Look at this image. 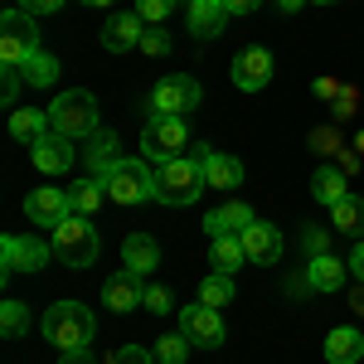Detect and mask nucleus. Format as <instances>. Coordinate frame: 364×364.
<instances>
[{
    "mask_svg": "<svg viewBox=\"0 0 364 364\" xmlns=\"http://www.w3.org/2000/svg\"><path fill=\"white\" fill-rule=\"evenodd\" d=\"M204 190H209V180H204V161H199L195 151H190V156H180V161L156 166V199H161V204H170V209L195 204Z\"/></svg>",
    "mask_w": 364,
    "mask_h": 364,
    "instance_id": "obj_1",
    "label": "nucleus"
},
{
    "mask_svg": "<svg viewBox=\"0 0 364 364\" xmlns=\"http://www.w3.org/2000/svg\"><path fill=\"white\" fill-rule=\"evenodd\" d=\"M92 336H97V321H92V311L83 301H54V306L44 311V340H54L63 355L87 350Z\"/></svg>",
    "mask_w": 364,
    "mask_h": 364,
    "instance_id": "obj_2",
    "label": "nucleus"
},
{
    "mask_svg": "<svg viewBox=\"0 0 364 364\" xmlns=\"http://www.w3.org/2000/svg\"><path fill=\"white\" fill-rule=\"evenodd\" d=\"M180 156H190L185 117H146V127H141V161L166 166V161H180Z\"/></svg>",
    "mask_w": 364,
    "mask_h": 364,
    "instance_id": "obj_3",
    "label": "nucleus"
},
{
    "mask_svg": "<svg viewBox=\"0 0 364 364\" xmlns=\"http://www.w3.org/2000/svg\"><path fill=\"white\" fill-rule=\"evenodd\" d=\"M44 112H49V132H58V136H68V141L97 132V102H92V92H83V87L58 92Z\"/></svg>",
    "mask_w": 364,
    "mask_h": 364,
    "instance_id": "obj_4",
    "label": "nucleus"
},
{
    "mask_svg": "<svg viewBox=\"0 0 364 364\" xmlns=\"http://www.w3.org/2000/svg\"><path fill=\"white\" fill-rule=\"evenodd\" d=\"M49 233H54L49 248H54L58 262H68V267H92L97 262V228L87 224V214H68Z\"/></svg>",
    "mask_w": 364,
    "mask_h": 364,
    "instance_id": "obj_5",
    "label": "nucleus"
},
{
    "mask_svg": "<svg viewBox=\"0 0 364 364\" xmlns=\"http://www.w3.org/2000/svg\"><path fill=\"white\" fill-rule=\"evenodd\" d=\"M102 185H107V199L112 204H146V199H156V166L151 161H117L107 175H102Z\"/></svg>",
    "mask_w": 364,
    "mask_h": 364,
    "instance_id": "obj_6",
    "label": "nucleus"
},
{
    "mask_svg": "<svg viewBox=\"0 0 364 364\" xmlns=\"http://www.w3.org/2000/svg\"><path fill=\"white\" fill-rule=\"evenodd\" d=\"M34 54H39L34 15H25V10H5V15H0V63H5V68H25Z\"/></svg>",
    "mask_w": 364,
    "mask_h": 364,
    "instance_id": "obj_7",
    "label": "nucleus"
},
{
    "mask_svg": "<svg viewBox=\"0 0 364 364\" xmlns=\"http://www.w3.org/2000/svg\"><path fill=\"white\" fill-rule=\"evenodd\" d=\"M199 83L190 78V73H166L161 83L151 87V97H146V107H151V117H190L199 107Z\"/></svg>",
    "mask_w": 364,
    "mask_h": 364,
    "instance_id": "obj_8",
    "label": "nucleus"
},
{
    "mask_svg": "<svg viewBox=\"0 0 364 364\" xmlns=\"http://www.w3.org/2000/svg\"><path fill=\"white\" fill-rule=\"evenodd\" d=\"M180 331L195 340L199 350H219V345L228 340L224 336V316H219L214 306H204V301H195V306L180 311Z\"/></svg>",
    "mask_w": 364,
    "mask_h": 364,
    "instance_id": "obj_9",
    "label": "nucleus"
},
{
    "mask_svg": "<svg viewBox=\"0 0 364 364\" xmlns=\"http://www.w3.org/2000/svg\"><path fill=\"white\" fill-rule=\"evenodd\" d=\"M25 214L29 224H63L68 214H73V199H68V190H58V185H39L34 195L25 199Z\"/></svg>",
    "mask_w": 364,
    "mask_h": 364,
    "instance_id": "obj_10",
    "label": "nucleus"
},
{
    "mask_svg": "<svg viewBox=\"0 0 364 364\" xmlns=\"http://www.w3.org/2000/svg\"><path fill=\"white\" fill-rule=\"evenodd\" d=\"M0 257H5V272H39L54 248H44L39 238H20V233H10L5 243H0Z\"/></svg>",
    "mask_w": 364,
    "mask_h": 364,
    "instance_id": "obj_11",
    "label": "nucleus"
},
{
    "mask_svg": "<svg viewBox=\"0 0 364 364\" xmlns=\"http://www.w3.org/2000/svg\"><path fill=\"white\" fill-rule=\"evenodd\" d=\"M233 83L243 87V92H262V87L272 83V54L262 44L243 49V54L233 58Z\"/></svg>",
    "mask_w": 364,
    "mask_h": 364,
    "instance_id": "obj_12",
    "label": "nucleus"
},
{
    "mask_svg": "<svg viewBox=\"0 0 364 364\" xmlns=\"http://www.w3.org/2000/svg\"><path fill=\"white\" fill-rule=\"evenodd\" d=\"M199 161H204V180L209 190H238L243 185V161H233L224 151H209V146H190Z\"/></svg>",
    "mask_w": 364,
    "mask_h": 364,
    "instance_id": "obj_13",
    "label": "nucleus"
},
{
    "mask_svg": "<svg viewBox=\"0 0 364 364\" xmlns=\"http://www.w3.org/2000/svg\"><path fill=\"white\" fill-rule=\"evenodd\" d=\"M243 252H248V262H262V267H272L282 257V233H277V224H262V219H252L243 233Z\"/></svg>",
    "mask_w": 364,
    "mask_h": 364,
    "instance_id": "obj_14",
    "label": "nucleus"
},
{
    "mask_svg": "<svg viewBox=\"0 0 364 364\" xmlns=\"http://www.w3.org/2000/svg\"><path fill=\"white\" fill-rule=\"evenodd\" d=\"M29 161H34V170H44V175H63V170L73 166V141L49 132V136H39L29 146Z\"/></svg>",
    "mask_w": 364,
    "mask_h": 364,
    "instance_id": "obj_15",
    "label": "nucleus"
},
{
    "mask_svg": "<svg viewBox=\"0 0 364 364\" xmlns=\"http://www.w3.org/2000/svg\"><path fill=\"white\" fill-rule=\"evenodd\" d=\"M141 34H146V20L136 10L132 15H112L107 29H102V49L107 54H132V49H141Z\"/></svg>",
    "mask_w": 364,
    "mask_h": 364,
    "instance_id": "obj_16",
    "label": "nucleus"
},
{
    "mask_svg": "<svg viewBox=\"0 0 364 364\" xmlns=\"http://www.w3.org/2000/svg\"><path fill=\"white\" fill-rule=\"evenodd\" d=\"M252 219H257V214H252L243 199H228V204H219V209H214V214L204 219V233H209V238H224V233H243Z\"/></svg>",
    "mask_w": 364,
    "mask_h": 364,
    "instance_id": "obj_17",
    "label": "nucleus"
},
{
    "mask_svg": "<svg viewBox=\"0 0 364 364\" xmlns=\"http://www.w3.org/2000/svg\"><path fill=\"white\" fill-rule=\"evenodd\" d=\"M102 301H107V311H136L141 301H146V287H141L136 272H117V277H107V287H102Z\"/></svg>",
    "mask_w": 364,
    "mask_h": 364,
    "instance_id": "obj_18",
    "label": "nucleus"
},
{
    "mask_svg": "<svg viewBox=\"0 0 364 364\" xmlns=\"http://www.w3.org/2000/svg\"><path fill=\"white\" fill-rule=\"evenodd\" d=\"M345 272H350V262H340L336 252H321V257L306 262L311 291H340V287H345Z\"/></svg>",
    "mask_w": 364,
    "mask_h": 364,
    "instance_id": "obj_19",
    "label": "nucleus"
},
{
    "mask_svg": "<svg viewBox=\"0 0 364 364\" xmlns=\"http://www.w3.org/2000/svg\"><path fill=\"white\" fill-rule=\"evenodd\" d=\"M326 360L331 364H360L364 360V331H355V326H336V331L326 336Z\"/></svg>",
    "mask_w": 364,
    "mask_h": 364,
    "instance_id": "obj_20",
    "label": "nucleus"
},
{
    "mask_svg": "<svg viewBox=\"0 0 364 364\" xmlns=\"http://www.w3.org/2000/svg\"><path fill=\"white\" fill-rule=\"evenodd\" d=\"M122 262H127V272H136V277L156 272V267H161V248H156V238H146V233H132V238L122 243Z\"/></svg>",
    "mask_w": 364,
    "mask_h": 364,
    "instance_id": "obj_21",
    "label": "nucleus"
},
{
    "mask_svg": "<svg viewBox=\"0 0 364 364\" xmlns=\"http://www.w3.org/2000/svg\"><path fill=\"white\" fill-rule=\"evenodd\" d=\"M224 20H228L224 0H190V29H195V39H214L224 29Z\"/></svg>",
    "mask_w": 364,
    "mask_h": 364,
    "instance_id": "obj_22",
    "label": "nucleus"
},
{
    "mask_svg": "<svg viewBox=\"0 0 364 364\" xmlns=\"http://www.w3.org/2000/svg\"><path fill=\"white\" fill-rule=\"evenodd\" d=\"M10 136L34 146L39 136H49V112H39V107H15V112H10Z\"/></svg>",
    "mask_w": 364,
    "mask_h": 364,
    "instance_id": "obj_23",
    "label": "nucleus"
},
{
    "mask_svg": "<svg viewBox=\"0 0 364 364\" xmlns=\"http://www.w3.org/2000/svg\"><path fill=\"white\" fill-rule=\"evenodd\" d=\"M117 161H122V156H117V136L97 127V132L87 136V170H92V175L102 180V175H107V170H112Z\"/></svg>",
    "mask_w": 364,
    "mask_h": 364,
    "instance_id": "obj_24",
    "label": "nucleus"
},
{
    "mask_svg": "<svg viewBox=\"0 0 364 364\" xmlns=\"http://www.w3.org/2000/svg\"><path fill=\"white\" fill-rule=\"evenodd\" d=\"M209 262H214V272H238V267L248 262V252H243V238H238V233H224V238H214V248H209Z\"/></svg>",
    "mask_w": 364,
    "mask_h": 364,
    "instance_id": "obj_25",
    "label": "nucleus"
},
{
    "mask_svg": "<svg viewBox=\"0 0 364 364\" xmlns=\"http://www.w3.org/2000/svg\"><path fill=\"white\" fill-rule=\"evenodd\" d=\"M331 228H336V233H355V238H360V233H364V199L345 195L340 204H331Z\"/></svg>",
    "mask_w": 364,
    "mask_h": 364,
    "instance_id": "obj_26",
    "label": "nucleus"
},
{
    "mask_svg": "<svg viewBox=\"0 0 364 364\" xmlns=\"http://www.w3.org/2000/svg\"><path fill=\"white\" fill-rule=\"evenodd\" d=\"M311 195L321 199V204H340V199L350 195V190H345V170H336V166H321L316 175H311Z\"/></svg>",
    "mask_w": 364,
    "mask_h": 364,
    "instance_id": "obj_27",
    "label": "nucleus"
},
{
    "mask_svg": "<svg viewBox=\"0 0 364 364\" xmlns=\"http://www.w3.org/2000/svg\"><path fill=\"white\" fill-rule=\"evenodd\" d=\"M68 199H73V214H87V219H92L97 204L107 199V185H102L97 175H92V180H78V185H68Z\"/></svg>",
    "mask_w": 364,
    "mask_h": 364,
    "instance_id": "obj_28",
    "label": "nucleus"
},
{
    "mask_svg": "<svg viewBox=\"0 0 364 364\" xmlns=\"http://www.w3.org/2000/svg\"><path fill=\"white\" fill-rule=\"evenodd\" d=\"M199 301L214 311H224L233 301V272H209V277L199 282Z\"/></svg>",
    "mask_w": 364,
    "mask_h": 364,
    "instance_id": "obj_29",
    "label": "nucleus"
},
{
    "mask_svg": "<svg viewBox=\"0 0 364 364\" xmlns=\"http://www.w3.org/2000/svg\"><path fill=\"white\" fill-rule=\"evenodd\" d=\"M20 73H25V83H29V87H54V83H58V58L39 49V54L29 58Z\"/></svg>",
    "mask_w": 364,
    "mask_h": 364,
    "instance_id": "obj_30",
    "label": "nucleus"
},
{
    "mask_svg": "<svg viewBox=\"0 0 364 364\" xmlns=\"http://www.w3.org/2000/svg\"><path fill=\"white\" fill-rule=\"evenodd\" d=\"M190 345H195V340H190L185 331H180V336H161L156 345H151V350H156V360H161V364H185Z\"/></svg>",
    "mask_w": 364,
    "mask_h": 364,
    "instance_id": "obj_31",
    "label": "nucleus"
},
{
    "mask_svg": "<svg viewBox=\"0 0 364 364\" xmlns=\"http://www.w3.org/2000/svg\"><path fill=\"white\" fill-rule=\"evenodd\" d=\"M107 364H161L156 360V350H146V345H122L107 355Z\"/></svg>",
    "mask_w": 364,
    "mask_h": 364,
    "instance_id": "obj_32",
    "label": "nucleus"
},
{
    "mask_svg": "<svg viewBox=\"0 0 364 364\" xmlns=\"http://www.w3.org/2000/svg\"><path fill=\"white\" fill-rule=\"evenodd\" d=\"M0 326H5V336L15 340L25 331V301H0Z\"/></svg>",
    "mask_w": 364,
    "mask_h": 364,
    "instance_id": "obj_33",
    "label": "nucleus"
},
{
    "mask_svg": "<svg viewBox=\"0 0 364 364\" xmlns=\"http://www.w3.org/2000/svg\"><path fill=\"white\" fill-rule=\"evenodd\" d=\"M175 5H180V0H136V15L146 20V25H161ZM185 5H190V0H185Z\"/></svg>",
    "mask_w": 364,
    "mask_h": 364,
    "instance_id": "obj_34",
    "label": "nucleus"
},
{
    "mask_svg": "<svg viewBox=\"0 0 364 364\" xmlns=\"http://www.w3.org/2000/svg\"><path fill=\"white\" fill-rule=\"evenodd\" d=\"M141 54L166 58L170 54V34H166V29H146V34H141Z\"/></svg>",
    "mask_w": 364,
    "mask_h": 364,
    "instance_id": "obj_35",
    "label": "nucleus"
},
{
    "mask_svg": "<svg viewBox=\"0 0 364 364\" xmlns=\"http://www.w3.org/2000/svg\"><path fill=\"white\" fill-rule=\"evenodd\" d=\"M141 306L151 311V316H166L170 311V291L166 287H146V301H141Z\"/></svg>",
    "mask_w": 364,
    "mask_h": 364,
    "instance_id": "obj_36",
    "label": "nucleus"
},
{
    "mask_svg": "<svg viewBox=\"0 0 364 364\" xmlns=\"http://www.w3.org/2000/svg\"><path fill=\"white\" fill-rule=\"evenodd\" d=\"M20 83H25V73H20V68H5V83H0V97H5V107H15V97H20Z\"/></svg>",
    "mask_w": 364,
    "mask_h": 364,
    "instance_id": "obj_37",
    "label": "nucleus"
},
{
    "mask_svg": "<svg viewBox=\"0 0 364 364\" xmlns=\"http://www.w3.org/2000/svg\"><path fill=\"white\" fill-rule=\"evenodd\" d=\"M15 10H25V15H54V10H63V0H15Z\"/></svg>",
    "mask_w": 364,
    "mask_h": 364,
    "instance_id": "obj_38",
    "label": "nucleus"
},
{
    "mask_svg": "<svg viewBox=\"0 0 364 364\" xmlns=\"http://www.w3.org/2000/svg\"><path fill=\"white\" fill-rule=\"evenodd\" d=\"M355 102H360V92H355V87H340V97H336V117H355Z\"/></svg>",
    "mask_w": 364,
    "mask_h": 364,
    "instance_id": "obj_39",
    "label": "nucleus"
},
{
    "mask_svg": "<svg viewBox=\"0 0 364 364\" xmlns=\"http://www.w3.org/2000/svg\"><path fill=\"white\" fill-rule=\"evenodd\" d=\"M340 87H345V83H336V78H316V97L336 102V97H340Z\"/></svg>",
    "mask_w": 364,
    "mask_h": 364,
    "instance_id": "obj_40",
    "label": "nucleus"
},
{
    "mask_svg": "<svg viewBox=\"0 0 364 364\" xmlns=\"http://www.w3.org/2000/svg\"><path fill=\"white\" fill-rule=\"evenodd\" d=\"M311 146H316V151H340V136H336V132H316Z\"/></svg>",
    "mask_w": 364,
    "mask_h": 364,
    "instance_id": "obj_41",
    "label": "nucleus"
},
{
    "mask_svg": "<svg viewBox=\"0 0 364 364\" xmlns=\"http://www.w3.org/2000/svg\"><path fill=\"white\" fill-rule=\"evenodd\" d=\"M257 5H262V0H224V10H228V15H252Z\"/></svg>",
    "mask_w": 364,
    "mask_h": 364,
    "instance_id": "obj_42",
    "label": "nucleus"
},
{
    "mask_svg": "<svg viewBox=\"0 0 364 364\" xmlns=\"http://www.w3.org/2000/svg\"><path fill=\"white\" fill-rule=\"evenodd\" d=\"M306 248H311V257H321V252H326V228H311V233H306Z\"/></svg>",
    "mask_w": 364,
    "mask_h": 364,
    "instance_id": "obj_43",
    "label": "nucleus"
},
{
    "mask_svg": "<svg viewBox=\"0 0 364 364\" xmlns=\"http://www.w3.org/2000/svg\"><path fill=\"white\" fill-rule=\"evenodd\" d=\"M350 272H360V277H364V238H360V248L350 252Z\"/></svg>",
    "mask_w": 364,
    "mask_h": 364,
    "instance_id": "obj_44",
    "label": "nucleus"
},
{
    "mask_svg": "<svg viewBox=\"0 0 364 364\" xmlns=\"http://www.w3.org/2000/svg\"><path fill=\"white\" fill-rule=\"evenodd\" d=\"M58 364H92V355H87V350H73V355H63Z\"/></svg>",
    "mask_w": 364,
    "mask_h": 364,
    "instance_id": "obj_45",
    "label": "nucleus"
},
{
    "mask_svg": "<svg viewBox=\"0 0 364 364\" xmlns=\"http://www.w3.org/2000/svg\"><path fill=\"white\" fill-rule=\"evenodd\" d=\"M350 311H360V316H364V287H355V291H350Z\"/></svg>",
    "mask_w": 364,
    "mask_h": 364,
    "instance_id": "obj_46",
    "label": "nucleus"
},
{
    "mask_svg": "<svg viewBox=\"0 0 364 364\" xmlns=\"http://www.w3.org/2000/svg\"><path fill=\"white\" fill-rule=\"evenodd\" d=\"M282 10H301V0H277Z\"/></svg>",
    "mask_w": 364,
    "mask_h": 364,
    "instance_id": "obj_47",
    "label": "nucleus"
},
{
    "mask_svg": "<svg viewBox=\"0 0 364 364\" xmlns=\"http://www.w3.org/2000/svg\"><path fill=\"white\" fill-rule=\"evenodd\" d=\"M83 5H97V10H102V5H112V0H83Z\"/></svg>",
    "mask_w": 364,
    "mask_h": 364,
    "instance_id": "obj_48",
    "label": "nucleus"
},
{
    "mask_svg": "<svg viewBox=\"0 0 364 364\" xmlns=\"http://www.w3.org/2000/svg\"><path fill=\"white\" fill-rule=\"evenodd\" d=\"M311 5H340V0H311Z\"/></svg>",
    "mask_w": 364,
    "mask_h": 364,
    "instance_id": "obj_49",
    "label": "nucleus"
},
{
    "mask_svg": "<svg viewBox=\"0 0 364 364\" xmlns=\"http://www.w3.org/2000/svg\"><path fill=\"white\" fill-rule=\"evenodd\" d=\"M355 151H364V132H360V141H355Z\"/></svg>",
    "mask_w": 364,
    "mask_h": 364,
    "instance_id": "obj_50",
    "label": "nucleus"
}]
</instances>
